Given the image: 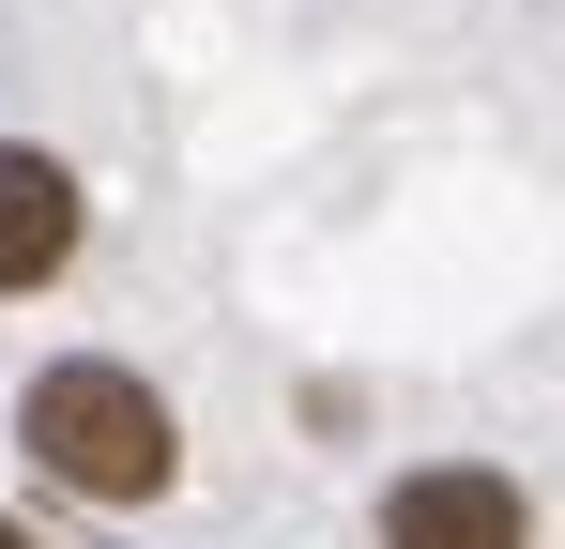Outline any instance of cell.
Returning <instances> with one entry per match:
<instances>
[{
    "label": "cell",
    "instance_id": "obj_3",
    "mask_svg": "<svg viewBox=\"0 0 565 549\" xmlns=\"http://www.w3.org/2000/svg\"><path fill=\"white\" fill-rule=\"evenodd\" d=\"M77 229H93V198L62 153H31V138H0V290H46V274L77 260Z\"/></svg>",
    "mask_w": 565,
    "mask_h": 549
},
{
    "label": "cell",
    "instance_id": "obj_4",
    "mask_svg": "<svg viewBox=\"0 0 565 549\" xmlns=\"http://www.w3.org/2000/svg\"><path fill=\"white\" fill-rule=\"evenodd\" d=\"M0 549H46V535H15V519H0Z\"/></svg>",
    "mask_w": 565,
    "mask_h": 549
},
{
    "label": "cell",
    "instance_id": "obj_2",
    "mask_svg": "<svg viewBox=\"0 0 565 549\" xmlns=\"http://www.w3.org/2000/svg\"><path fill=\"white\" fill-rule=\"evenodd\" d=\"M382 549H535V504L473 458H428V473L382 488Z\"/></svg>",
    "mask_w": 565,
    "mask_h": 549
},
{
    "label": "cell",
    "instance_id": "obj_1",
    "mask_svg": "<svg viewBox=\"0 0 565 549\" xmlns=\"http://www.w3.org/2000/svg\"><path fill=\"white\" fill-rule=\"evenodd\" d=\"M15 443H31V473H62L77 504H153V488L184 473V428H169V397H153L138 366H93V352L31 381Z\"/></svg>",
    "mask_w": 565,
    "mask_h": 549
}]
</instances>
